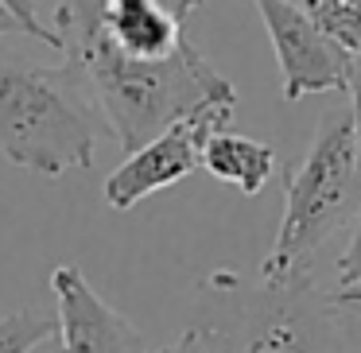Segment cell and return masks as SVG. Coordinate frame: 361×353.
<instances>
[{
    "label": "cell",
    "mask_w": 361,
    "mask_h": 353,
    "mask_svg": "<svg viewBox=\"0 0 361 353\" xmlns=\"http://www.w3.org/2000/svg\"><path fill=\"white\" fill-rule=\"evenodd\" d=\"M63 70L105 117L121 151H136L210 101H237V89L187 39L167 58H133L105 35L102 0H59L55 27Z\"/></svg>",
    "instance_id": "6da1fadb"
},
{
    "label": "cell",
    "mask_w": 361,
    "mask_h": 353,
    "mask_svg": "<svg viewBox=\"0 0 361 353\" xmlns=\"http://www.w3.org/2000/svg\"><path fill=\"white\" fill-rule=\"evenodd\" d=\"M353 187V125L350 113H326L314 132L311 151L295 175H288V198L276 241L260 264L264 291H307L319 249L334 237L350 206Z\"/></svg>",
    "instance_id": "7a4b0ae2"
},
{
    "label": "cell",
    "mask_w": 361,
    "mask_h": 353,
    "mask_svg": "<svg viewBox=\"0 0 361 353\" xmlns=\"http://www.w3.org/2000/svg\"><path fill=\"white\" fill-rule=\"evenodd\" d=\"M90 101L63 66L0 55V151L16 167L59 179L94 163Z\"/></svg>",
    "instance_id": "3957f363"
},
{
    "label": "cell",
    "mask_w": 361,
    "mask_h": 353,
    "mask_svg": "<svg viewBox=\"0 0 361 353\" xmlns=\"http://www.w3.org/2000/svg\"><path fill=\"white\" fill-rule=\"evenodd\" d=\"M237 101H210L202 109H195L190 117L175 120L171 128H164L159 136H152L148 144H140L136 151H128L125 163L105 179L102 194L105 206L113 210H133L136 202H144L156 190H167L175 182H183L190 171H198L202 159V144L214 132L229 128Z\"/></svg>",
    "instance_id": "277c9868"
},
{
    "label": "cell",
    "mask_w": 361,
    "mask_h": 353,
    "mask_svg": "<svg viewBox=\"0 0 361 353\" xmlns=\"http://www.w3.org/2000/svg\"><path fill=\"white\" fill-rule=\"evenodd\" d=\"M252 4L264 20L276 63H280L283 101H299L311 94H345L353 55H345L334 39H326L288 0H252Z\"/></svg>",
    "instance_id": "5b68a950"
},
{
    "label": "cell",
    "mask_w": 361,
    "mask_h": 353,
    "mask_svg": "<svg viewBox=\"0 0 361 353\" xmlns=\"http://www.w3.org/2000/svg\"><path fill=\"white\" fill-rule=\"evenodd\" d=\"M55 291V330L66 353H156L148 337L121 311H113L82 275L78 264H59L51 272Z\"/></svg>",
    "instance_id": "8992f818"
},
{
    "label": "cell",
    "mask_w": 361,
    "mask_h": 353,
    "mask_svg": "<svg viewBox=\"0 0 361 353\" xmlns=\"http://www.w3.org/2000/svg\"><path fill=\"white\" fill-rule=\"evenodd\" d=\"M303 291H264V303L245 314L229 337L202 330L210 353H311V322L299 314Z\"/></svg>",
    "instance_id": "52a82bcc"
},
{
    "label": "cell",
    "mask_w": 361,
    "mask_h": 353,
    "mask_svg": "<svg viewBox=\"0 0 361 353\" xmlns=\"http://www.w3.org/2000/svg\"><path fill=\"white\" fill-rule=\"evenodd\" d=\"M102 27L133 58H167L187 39L159 0H102Z\"/></svg>",
    "instance_id": "ba28073f"
},
{
    "label": "cell",
    "mask_w": 361,
    "mask_h": 353,
    "mask_svg": "<svg viewBox=\"0 0 361 353\" xmlns=\"http://www.w3.org/2000/svg\"><path fill=\"white\" fill-rule=\"evenodd\" d=\"M198 167H206L218 182L237 187L241 194H260L280 163H276V151L268 148V144L221 128V132H214L210 140L202 144Z\"/></svg>",
    "instance_id": "9c48e42d"
},
{
    "label": "cell",
    "mask_w": 361,
    "mask_h": 353,
    "mask_svg": "<svg viewBox=\"0 0 361 353\" xmlns=\"http://www.w3.org/2000/svg\"><path fill=\"white\" fill-rule=\"evenodd\" d=\"M345 55L361 58V0H288Z\"/></svg>",
    "instance_id": "30bf717a"
},
{
    "label": "cell",
    "mask_w": 361,
    "mask_h": 353,
    "mask_svg": "<svg viewBox=\"0 0 361 353\" xmlns=\"http://www.w3.org/2000/svg\"><path fill=\"white\" fill-rule=\"evenodd\" d=\"M51 330H55V314H39V311L4 314L0 318V353H27Z\"/></svg>",
    "instance_id": "8fae6325"
},
{
    "label": "cell",
    "mask_w": 361,
    "mask_h": 353,
    "mask_svg": "<svg viewBox=\"0 0 361 353\" xmlns=\"http://www.w3.org/2000/svg\"><path fill=\"white\" fill-rule=\"evenodd\" d=\"M350 125H353V187H357V198H361V58H353V70H350Z\"/></svg>",
    "instance_id": "7c38bea8"
},
{
    "label": "cell",
    "mask_w": 361,
    "mask_h": 353,
    "mask_svg": "<svg viewBox=\"0 0 361 353\" xmlns=\"http://www.w3.org/2000/svg\"><path fill=\"white\" fill-rule=\"evenodd\" d=\"M361 283V210H357V225H353L350 249L338 260V287H357Z\"/></svg>",
    "instance_id": "4fadbf2b"
},
{
    "label": "cell",
    "mask_w": 361,
    "mask_h": 353,
    "mask_svg": "<svg viewBox=\"0 0 361 353\" xmlns=\"http://www.w3.org/2000/svg\"><path fill=\"white\" fill-rule=\"evenodd\" d=\"M156 353H210V349H206L202 330H187V334H183L179 342H171L167 349H156Z\"/></svg>",
    "instance_id": "5bb4252c"
},
{
    "label": "cell",
    "mask_w": 361,
    "mask_h": 353,
    "mask_svg": "<svg viewBox=\"0 0 361 353\" xmlns=\"http://www.w3.org/2000/svg\"><path fill=\"white\" fill-rule=\"evenodd\" d=\"M159 4H164V8L179 20V24H187V16L198 8V4H202V0H159Z\"/></svg>",
    "instance_id": "9a60e30c"
},
{
    "label": "cell",
    "mask_w": 361,
    "mask_h": 353,
    "mask_svg": "<svg viewBox=\"0 0 361 353\" xmlns=\"http://www.w3.org/2000/svg\"><path fill=\"white\" fill-rule=\"evenodd\" d=\"M330 303H334V306H353V311H361V283H357V287H338L334 295H330Z\"/></svg>",
    "instance_id": "2e32d148"
},
{
    "label": "cell",
    "mask_w": 361,
    "mask_h": 353,
    "mask_svg": "<svg viewBox=\"0 0 361 353\" xmlns=\"http://www.w3.org/2000/svg\"><path fill=\"white\" fill-rule=\"evenodd\" d=\"M27 353H66V349H63V337H59V330H51V334H43Z\"/></svg>",
    "instance_id": "e0dca14e"
},
{
    "label": "cell",
    "mask_w": 361,
    "mask_h": 353,
    "mask_svg": "<svg viewBox=\"0 0 361 353\" xmlns=\"http://www.w3.org/2000/svg\"><path fill=\"white\" fill-rule=\"evenodd\" d=\"M4 35H24V27L16 24V16H12L4 4H0V39H4Z\"/></svg>",
    "instance_id": "ac0fdd59"
}]
</instances>
